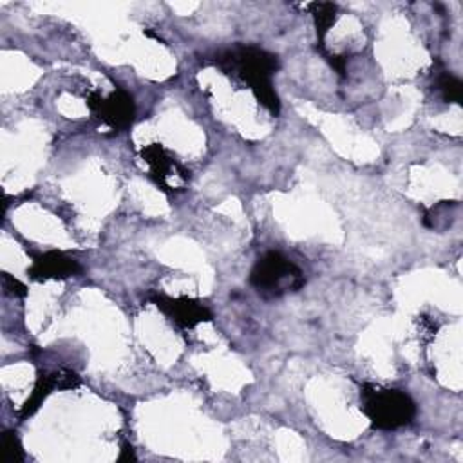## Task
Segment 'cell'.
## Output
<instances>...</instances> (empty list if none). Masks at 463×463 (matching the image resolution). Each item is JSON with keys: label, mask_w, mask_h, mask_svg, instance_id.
I'll return each mask as SVG.
<instances>
[{"label": "cell", "mask_w": 463, "mask_h": 463, "mask_svg": "<svg viewBox=\"0 0 463 463\" xmlns=\"http://www.w3.org/2000/svg\"><path fill=\"white\" fill-rule=\"evenodd\" d=\"M213 63L224 74L248 85L257 101L271 114H279L280 101L273 89V74L279 69L275 54L255 45H235L215 54Z\"/></svg>", "instance_id": "cell-1"}, {"label": "cell", "mask_w": 463, "mask_h": 463, "mask_svg": "<svg viewBox=\"0 0 463 463\" xmlns=\"http://www.w3.org/2000/svg\"><path fill=\"white\" fill-rule=\"evenodd\" d=\"M360 396L362 411L374 429L394 430L409 425L416 416V403L405 391L365 383Z\"/></svg>", "instance_id": "cell-2"}, {"label": "cell", "mask_w": 463, "mask_h": 463, "mask_svg": "<svg viewBox=\"0 0 463 463\" xmlns=\"http://www.w3.org/2000/svg\"><path fill=\"white\" fill-rule=\"evenodd\" d=\"M250 284L260 297L273 298L298 291L304 286V273L280 251H268L255 262Z\"/></svg>", "instance_id": "cell-3"}, {"label": "cell", "mask_w": 463, "mask_h": 463, "mask_svg": "<svg viewBox=\"0 0 463 463\" xmlns=\"http://www.w3.org/2000/svg\"><path fill=\"white\" fill-rule=\"evenodd\" d=\"M87 107L112 132L127 130L136 116L134 98L123 89H116L107 96L92 92L87 98Z\"/></svg>", "instance_id": "cell-4"}, {"label": "cell", "mask_w": 463, "mask_h": 463, "mask_svg": "<svg viewBox=\"0 0 463 463\" xmlns=\"http://www.w3.org/2000/svg\"><path fill=\"white\" fill-rule=\"evenodd\" d=\"M143 161L148 165V174L165 192L183 190L190 179V172L159 143H150L141 150Z\"/></svg>", "instance_id": "cell-5"}, {"label": "cell", "mask_w": 463, "mask_h": 463, "mask_svg": "<svg viewBox=\"0 0 463 463\" xmlns=\"http://www.w3.org/2000/svg\"><path fill=\"white\" fill-rule=\"evenodd\" d=\"M150 300L181 329H192L201 322L212 320L210 309L199 300L188 297H166V295H152Z\"/></svg>", "instance_id": "cell-6"}, {"label": "cell", "mask_w": 463, "mask_h": 463, "mask_svg": "<svg viewBox=\"0 0 463 463\" xmlns=\"http://www.w3.org/2000/svg\"><path fill=\"white\" fill-rule=\"evenodd\" d=\"M78 385H80V376L72 371L58 369V371H52V373L40 374L36 378L33 392L29 394V398L25 400V403L20 411V418L31 416L54 389H72V387H78Z\"/></svg>", "instance_id": "cell-7"}, {"label": "cell", "mask_w": 463, "mask_h": 463, "mask_svg": "<svg viewBox=\"0 0 463 463\" xmlns=\"http://www.w3.org/2000/svg\"><path fill=\"white\" fill-rule=\"evenodd\" d=\"M81 266L76 259L61 253V251H45L34 257L29 277L33 280H49V279H69L80 273Z\"/></svg>", "instance_id": "cell-8"}, {"label": "cell", "mask_w": 463, "mask_h": 463, "mask_svg": "<svg viewBox=\"0 0 463 463\" xmlns=\"http://www.w3.org/2000/svg\"><path fill=\"white\" fill-rule=\"evenodd\" d=\"M313 9V18H315V27H317V34L318 40L322 43V38L326 34V31L331 27V24L335 22L336 16V5L329 4V2H318L311 5Z\"/></svg>", "instance_id": "cell-9"}, {"label": "cell", "mask_w": 463, "mask_h": 463, "mask_svg": "<svg viewBox=\"0 0 463 463\" xmlns=\"http://www.w3.org/2000/svg\"><path fill=\"white\" fill-rule=\"evenodd\" d=\"M0 447H2V450H0V452H2V454H0L2 463H18V461L24 459L22 443H20L16 432H13V430H4Z\"/></svg>", "instance_id": "cell-10"}, {"label": "cell", "mask_w": 463, "mask_h": 463, "mask_svg": "<svg viewBox=\"0 0 463 463\" xmlns=\"http://www.w3.org/2000/svg\"><path fill=\"white\" fill-rule=\"evenodd\" d=\"M436 89L447 103H459L461 101V81L456 76H452L449 72L439 74L438 81H436Z\"/></svg>", "instance_id": "cell-11"}, {"label": "cell", "mask_w": 463, "mask_h": 463, "mask_svg": "<svg viewBox=\"0 0 463 463\" xmlns=\"http://www.w3.org/2000/svg\"><path fill=\"white\" fill-rule=\"evenodd\" d=\"M2 286H4V291L13 297H25V293H27L25 286L20 280H16L14 277H11L9 273L2 275Z\"/></svg>", "instance_id": "cell-12"}]
</instances>
